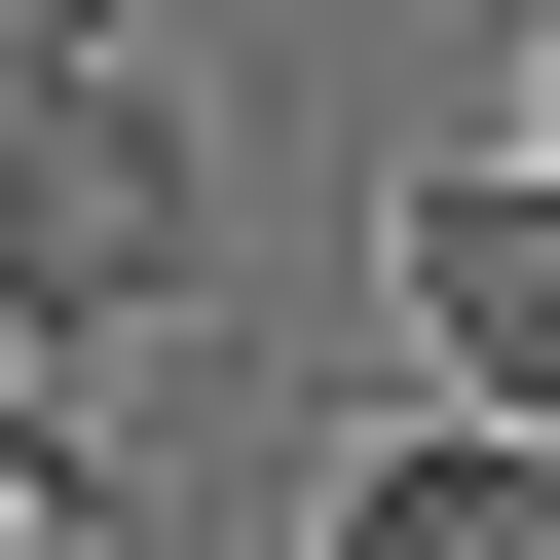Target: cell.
<instances>
[{
	"mask_svg": "<svg viewBox=\"0 0 560 560\" xmlns=\"http://www.w3.org/2000/svg\"><path fill=\"white\" fill-rule=\"evenodd\" d=\"M187 261H224V150H187L113 38H75V75H0V337L75 374V337H150V300H187Z\"/></svg>",
	"mask_w": 560,
	"mask_h": 560,
	"instance_id": "1",
	"label": "cell"
},
{
	"mask_svg": "<svg viewBox=\"0 0 560 560\" xmlns=\"http://www.w3.org/2000/svg\"><path fill=\"white\" fill-rule=\"evenodd\" d=\"M411 374L560 411V150H448V187H411Z\"/></svg>",
	"mask_w": 560,
	"mask_h": 560,
	"instance_id": "2",
	"label": "cell"
},
{
	"mask_svg": "<svg viewBox=\"0 0 560 560\" xmlns=\"http://www.w3.org/2000/svg\"><path fill=\"white\" fill-rule=\"evenodd\" d=\"M300 560H560V411H486V374H448L411 448H337V523H300Z\"/></svg>",
	"mask_w": 560,
	"mask_h": 560,
	"instance_id": "3",
	"label": "cell"
},
{
	"mask_svg": "<svg viewBox=\"0 0 560 560\" xmlns=\"http://www.w3.org/2000/svg\"><path fill=\"white\" fill-rule=\"evenodd\" d=\"M0 560H113V448H75L38 374H0Z\"/></svg>",
	"mask_w": 560,
	"mask_h": 560,
	"instance_id": "4",
	"label": "cell"
},
{
	"mask_svg": "<svg viewBox=\"0 0 560 560\" xmlns=\"http://www.w3.org/2000/svg\"><path fill=\"white\" fill-rule=\"evenodd\" d=\"M75 38H113V0H0V75H75Z\"/></svg>",
	"mask_w": 560,
	"mask_h": 560,
	"instance_id": "5",
	"label": "cell"
}]
</instances>
